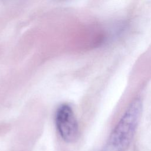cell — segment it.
<instances>
[{"label":"cell","mask_w":151,"mask_h":151,"mask_svg":"<svg viewBox=\"0 0 151 151\" xmlns=\"http://www.w3.org/2000/svg\"><path fill=\"white\" fill-rule=\"evenodd\" d=\"M142 110L140 99L136 98L129 104L112 130L105 151H126L136 130Z\"/></svg>","instance_id":"cell-1"},{"label":"cell","mask_w":151,"mask_h":151,"mask_svg":"<svg viewBox=\"0 0 151 151\" xmlns=\"http://www.w3.org/2000/svg\"><path fill=\"white\" fill-rule=\"evenodd\" d=\"M57 129L61 138L65 142H74L78 137V127L71 107L66 104L60 106L55 115Z\"/></svg>","instance_id":"cell-2"}]
</instances>
